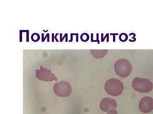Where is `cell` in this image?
<instances>
[{"label": "cell", "instance_id": "5b68a950", "mask_svg": "<svg viewBox=\"0 0 153 114\" xmlns=\"http://www.w3.org/2000/svg\"><path fill=\"white\" fill-rule=\"evenodd\" d=\"M140 111L145 113L152 112L153 109V99L148 96L143 97L139 102Z\"/></svg>", "mask_w": 153, "mask_h": 114}, {"label": "cell", "instance_id": "8fae6325", "mask_svg": "<svg viewBox=\"0 0 153 114\" xmlns=\"http://www.w3.org/2000/svg\"><path fill=\"white\" fill-rule=\"evenodd\" d=\"M26 42H29V30H26Z\"/></svg>", "mask_w": 153, "mask_h": 114}, {"label": "cell", "instance_id": "9c48e42d", "mask_svg": "<svg viewBox=\"0 0 153 114\" xmlns=\"http://www.w3.org/2000/svg\"><path fill=\"white\" fill-rule=\"evenodd\" d=\"M81 41H83V42H86H86H87V41L89 40V35H88V34H86V37H84V36L83 34H82L81 35Z\"/></svg>", "mask_w": 153, "mask_h": 114}, {"label": "cell", "instance_id": "5bb4252c", "mask_svg": "<svg viewBox=\"0 0 153 114\" xmlns=\"http://www.w3.org/2000/svg\"><path fill=\"white\" fill-rule=\"evenodd\" d=\"M73 34H72V33L71 34V40H70L69 41V42H72L73 41Z\"/></svg>", "mask_w": 153, "mask_h": 114}, {"label": "cell", "instance_id": "ba28073f", "mask_svg": "<svg viewBox=\"0 0 153 114\" xmlns=\"http://www.w3.org/2000/svg\"><path fill=\"white\" fill-rule=\"evenodd\" d=\"M119 39L121 42H126L128 39V36L125 33H122L120 35Z\"/></svg>", "mask_w": 153, "mask_h": 114}, {"label": "cell", "instance_id": "44dd1931", "mask_svg": "<svg viewBox=\"0 0 153 114\" xmlns=\"http://www.w3.org/2000/svg\"><path fill=\"white\" fill-rule=\"evenodd\" d=\"M48 31V30H47V31H44V30H43V31H44V32H47Z\"/></svg>", "mask_w": 153, "mask_h": 114}, {"label": "cell", "instance_id": "7c38bea8", "mask_svg": "<svg viewBox=\"0 0 153 114\" xmlns=\"http://www.w3.org/2000/svg\"><path fill=\"white\" fill-rule=\"evenodd\" d=\"M22 30H20V42H22Z\"/></svg>", "mask_w": 153, "mask_h": 114}, {"label": "cell", "instance_id": "3957f363", "mask_svg": "<svg viewBox=\"0 0 153 114\" xmlns=\"http://www.w3.org/2000/svg\"><path fill=\"white\" fill-rule=\"evenodd\" d=\"M135 91L140 93H149L153 89V84L148 79L136 78L134 79L132 84Z\"/></svg>", "mask_w": 153, "mask_h": 114}, {"label": "cell", "instance_id": "2e32d148", "mask_svg": "<svg viewBox=\"0 0 153 114\" xmlns=\"http://www.w3.org/2000/svg\"><path fill=\"white\" fill-rule=\"evenodd\" d=\"M48 34H47V35H46V36L45 37V38H44V40H43V41H42V42H44V41H45V40H46V38H47V37H48Z\"/></svg>", "mask_w": 153, "mask_h": 114}, {"label": "cell", "instance_id": "4fadbf2b", "mask_svg": "<svg viewBox=\"0 0 153 114\" xmlns=\"http://www.w3.org/2000/svg\"><path fill=\"white\" fill-rule=\"evenodd\" d=\"M67 36H68V34L66 33V34H65L64 35V36L63 37V38H62V39L61 41V42H62L63 41V40H64V38H65V37H66Z\"/></svg>", "mask_w": 153, "mask_h": 114}, {"label": "cell", "instance_id": "d6986e66", "mask_svg": "<svg viewBox=\"0 0 153 114\" xmlns=\"http://www.w3.org/2000/svg\"><path fill=\"white\" fill-rule=\"evenodd\" d=\"M44 34H42V41L44 40Z\"/></svg>", "mask_w": 153, "mask_h": 114}, {"label": "cell", "instance_id": "6da1fadb", "mask_svg": "<svg viewBox=\"0 0 153 114\" xmlns=\"http://www.w3.org/2000/svg\"><path fill=\"white\" fill-rule=\"evenodd\" d=\"M123 90V84L118 79H110L105 83V91L110 95L118 96L122 93Z\"/></svg>", "mask_w": 153, "mask_h": 114}, {"label": "cell", "instance_id": "ac0fdd59", "mask_svg": "<svg viewBox=\"0 0 153 114\" xmlns=\"http://www.w3.org/2000/svg\"><path fill=\"white\" fill-rule=\"evenodd\" d=\"M47 42H49V34H48V36Z\"/></svg>", "mask_w": 153, "mask_h": 114}, {"label": "cell", "instance_id": "30bf717a", "mask_svg": "<svg viewBox=\"0 0 153 114\" xmlns=\"http://www.w3.org/2000/svg\"><path fill=\"white\" fill-rule=\"evenodd\" d=\"M107 114H117V111L115 109H111L109 111L108 113Z\"/></svg>", "mask_w": 153, "mask_h": 114}, {"label": "cell", "instance_id": "277c9868", "mask_svg": "<svg viewBox=\"0 0 153 114\" xmlns=\"http://www.w3.org/2000/svg\"><path fill=\"white\" fill-rule=\"evenodd\" d=\"M54 90L55 93L60 97L68 96L71 91L70 84L65 82H60L56 84L54 86Z\"/></svg>", "mask_w": 153, "mask_h": 114}, {"label": "cell", "instance_id": "7a4b0ae2", "mask_svg": "<svg viewBox=\"0 0 153 114\" xmlns=\"http://www.w3.org/2000/svg\"><path fill=\"white\" fill-rule=\"evenodd\" d=\"M114 69L115 73L118 76L121 78H126L129 75L131 72V63L126 59H120L115 62Z\"/></svg>", "mask_w": 153, "mask_h": 114}, {"label": "cell", "instance_id": "e0dca14e", "mask_svg": "<svg viewBox=\"0 0 153 114\" xmlns=\"http://www.w3.org/2000/svg\"><path fill=\"white\" fill-rule=\"evenodd\" d=\"M60 42L61 41L62 39V34L61 33L60 34Z\"/></svg>", "mask_w": 153, "mask_h": 114}, {"label": "cell", "instance_id": "52a82bcc", "mask_svg": "<svg viewBox=\"0 0 153 114\" xmlns=\"http://www.w3.org/2000/svg\"><path fill=\"white\" fill-rule=\"evenodd\" d=\"M36 76L40 80L44 81L51 80H54L55 78L53 74H51L47 71L44 70L38 71L37 72Z\"/></svg>", "mask_w": 153, "mask_h": 114}, {"label": "cell", "instance_id": "8992f818", "mask_svg": "<svg viewBox=\"0 0 153 114\" xmlns=\"http://www.w3.org/2000/svg\"><path fill=\"white\" fill-rule=\"evenodd\" d=\"M117 103L114 99L106 98L103 99L100 103V109L104 112H109L111 109L116 108Z\"/></svg>", "mask_w": 153, "mask_h": 114}, {"label": "cell", "instance_id": "ffe728a7", "mask_svg": "<svg viewBox=\"0 0 153 114\" xmlns=\"http://www.w3.org/2000/svg\"><path fill=\"white\" fill-rule=\"evenodd\" d=\"M55 40H56V42H59L58 40V38H57V37H55Z\"/></svg>", "mask_w": 153, "mask_h": 114}, {"label": "cell", "instance_id": "9a60e30c", "mask_svg": "<svg viewBox=\"0 0 153 114\" xmlns=\"http://www.w3.org/2000/svg\"><path fill=\"white\" fill-rule=\"evenodd\" d=\"M54 38H55V36H54V34L53 33L52 34V42H54Z\"/></svg>", "mask_w": 153, "mask_h": 114}]
</instances>
